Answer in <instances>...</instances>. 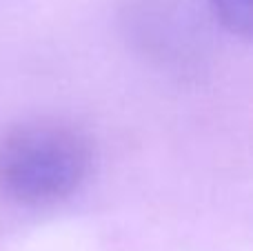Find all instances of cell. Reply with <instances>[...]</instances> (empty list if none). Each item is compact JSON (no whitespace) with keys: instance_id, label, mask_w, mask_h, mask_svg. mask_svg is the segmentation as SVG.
I'll list each match as a JSON object with an SVG mask.
<instances>
[{"instance_id":"obj_1","label":"cell","mask_w":253,"mask_h":251,"mask_svg":"<svg viewBox=\"0 0 253 251\" xmlns=\"http://www.w3.org/2000/svg\"><path fill=\"white\" fill-rule=\"evenodd\" d=\"M91 169L89 136L58 118L25 120L0 136V194L22 207H51L71 198Z\"/></svg>"},{"instance_id":"obj_2","label":"cell","mask_w":253,"mask_h":251,"mask_svg":"<svg viewBox=\"0 0 253 251\" xmlns=\"http://www.w3.org/2000/svg\"><path fill=\"white\" fill-rule=\"evenodd\" d=\"M220 25L233 36L249 40L253 34V0H205Z\"/></svg>"}]
</instances>
